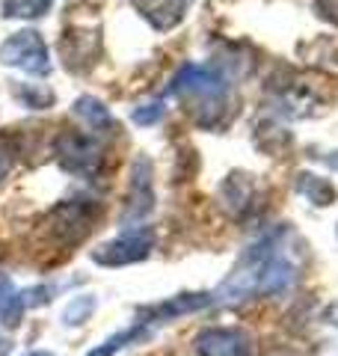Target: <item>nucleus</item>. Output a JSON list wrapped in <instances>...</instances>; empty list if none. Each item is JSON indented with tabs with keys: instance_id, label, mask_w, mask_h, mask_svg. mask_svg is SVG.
I'll list each match as a JSON object with an SVG mask.
<instances>
[{
	"instance_id": "nucleus-1",
	"label": "nucleus",
	"mask_w": 338,
	"mask_h": 356,
	"mask_svg": "<svg viewBox=\"0 0 338 356\" xmlns=\"http://www.w3.org/2000/svg\"><path fill=\"white\" fill-rule=\"evenodd\" d=\"M297 280V267L291 264L279 243V235H267L252 243L225 282L214 291V303H238L250 297H273L285 294Z\"/></svg>"
},
{
	"instance_id": "nucleus-2",
	"label": "nucleus",
	"mask_w": 338,
	"mask_h": 356,
	"mask_svg": "<svg viewBox=\"0 0 338 356\" xmlns=\"http://www.w3.org/2000/svg\"><path fill=\"white\" fill-rule=\"evenodd\" d=\"M169 92L187 107V113L193 116L202 128L223 125L225 107H229V81H225L223 72L190 63L175 74Z\"/></svg>"
},
{
	"instance_id": "nucleus-3",
	"label": "nucleus",
	"mask_w": 338,
	"mask_h": 356,
	"mask_svg": "<svg viewBox=\"0 0 338 356\" xmlns=\"http://www.w3.org/2000/svg\"><path fill=\"white\" fill-rule=\"evenodd\" d=\"M56 163L72 175H95L104 163V146L95 134L65 131L56 137Z\"/></svg>"
},
{
	"instance_id": "nucleus-4",
	"label": "nucleus",
	"mask_w": 338,
	"mask_h": 356,
	"mask_svg": "<svg viewBox=\"0 0 338 356\" xmlns=\"http://www.w3.org/2000/svg\"><path fill=\"white\" fill-rule=\"evenodd\" d=\"M0 63L21 69L33 77H45L51 72V54L42 33L36 30H18L3 44H0Z\"/></svg>"
},
{
	"instance_id": "nucleus-5",
	"label": "nucleus",
	"mask_w": 338,
	"mask_h": 356,
	"mask_svg": "<svg viewBox=\"0 0 338 356\" xmlns=\"http://www.w3.org/2000/svg\"><path fill=\"white\" fill-rule=\"evenodd\" d=\"M152 247H154V226H134L122 232L119 238L92 250V261L101 267H128L149 259Z\"/></svg>"
},
{
	"instance_id": "nucleus-6",
	"label": "nucleus",
	"mask_w": 338,
	"mask_h": 356,
	"mask_svg": "<svg viewBox=\"0 0 338 356\" xmlns=\"http://www.w3.org/2000/svg\"><path fill=\"white\" fill-rule=\"evenodd\" d=\"M154 211V191H152V161L140 154L131 163V181H128V205L122 211V226H137Z\"/></svg>"
},
{
	"instance_id": "nucleus-7",
	"label": "nucleus",
	"mask_w": 338,
	"mask_h": 356,
	"mask_svg": "<svg viewBox=\"0 0 338 356\" xmlns=\"http://www.w3.org/2000/svg\"><path fill=\"white\" fill-rule=\"evenodd\" d=\"M92 220H95V211L86 202H74L72 199V202H63L60 208L51 211L48 226H51V235L60 243H77L89 235Z\"/></svg>"
},
{
	"instance_id": "nucleus-8",
	"label": "nucleus",
	"mask_w": 338,
	"mask_h": 356,
	"mask_svg": "<svg viewBox=\"0 0 338 356\" xmlns=\"http://www.w3.org/2000/svg\"><path fill=\"white\" fill-rule=\"evenodd\" d=\"M199 356H252L250 332L234 327H208L196 336Z\"/></svg>"
},
{
	"instance_id": "nucleus-9",
	"label": "nucleus",
	"mask_w": 338,
	"mask_h": 356,
	"mask_svg": "<svg viewBox=\"0 0 338 356\" xmlns=\"http://www.w3.org/2000/svg\"><path fill=\"white\" fill-rule=\"evenodd\" d=\"M279 110L291 119H306V116H318L323 110V95L318 86H312L306 77H294L279 89L276 95Z\"/></svg>"
},
{
	"instance_id": "nucleus-10",
	"label": "nucleus",
	"mask_w": 338,
	"mask_h": 356,
	"mask_svg": "<svg viewBox=\"0 0 338 356\" xmlns=\"http://www.w3.org/2000/svg\"><path fill=\"white\" fill-rule=\"evenodd\" d=\"M214 303V294L208 291H199V294H178V297H169L163 303H154V306H143L137 309V321L143 324H166V321H175L182 315H190V312H199Z\"/></svg>"
},
{
	"instance_id": "nucleus-11",
	"label": "nucleus",
	"mask_w": 338,
	"mask_h": 356,
	"mask_svg": "<svg viewBox=\"0 0 338 356\" xmlns=\"http://www.w3.org/2000/svg\"><path fill=\"white\" fill-rule=\"evenodd\" d=\"M60 51H63V63L65 69L72 72H86L89 65L98 60L101 54V39H98V30H83V27H72L65 30V36L60 42Z\"/></svg>"
},
{
	"instance_id": "nucleus-12",
	"label": "nucleus",
	"mask_w": 338,
	"mask_h": 356,
	"mask_svg": "<svg viewBox=\"0 0 338 356\" xmlns=\"http://www.w3.org/2000/svg\"><path fill=\"white\" fill-rule=\"evenodd\" d=\"M131 6L149 21L157 33H169L182 24L187 13V0H131Z\"/></svg>"
},
{
	"instance_id": "nucleus-13",
	"label": "nucleus",
	"mask_w": 338,
	"mask_h": 356,
	"mask_svg": "<svg viewBox=\"0 0 338 356\" xmlns=\"http://www.w3.org/2000/svg\"><path fill=\"white\" fill-rule=\"evenodd\" d=\"M252 196H255V178L246 172H232L220 184V202L225 208V214L232 217H243L252 205Z\"/></svg>"
},
{
	"instance_id": "nucleus-14",
	"label": "nucleus",
	"mask_w": 338,
	"mask_h": 356,
	"mask_svg": "<svg viewBox=\"0 0 338 356\" xmlns=\"http://www.w3.org/2000/svg\"><path fill=\"white\" fill-rule=\"evenodd\" d=\"M24 291H18V285L6 273H0V324L15 330L24 321Z\"/></svg>"
},
{
	"instance_id": "nucleus-15",
	"label": "nucleus",
	"mask_w": 338,
	"mask_h": 356,
	"mask_svg": "<svg viewBox=\"0 0 338 356\" xmlns=\"http://www.w3.org/2000/svg\"><path fill=\"white\" fill-rule=\"evenodd\" d=\"M72 110H74V116L81 119L92 134H104V131L113 128V116H110L107 104L101 102V98H95V95H81L74 102Z\"/></svg>"
},
{
	"instance_id": "nucleus-16",
	"label": "nucleus",
	"mask_w": 338,
	"mask_h": 356,
	"mask_svg": "<svg viewBox=\"0 0 338 356\" xmlns=\"http://www.w3.org/2000/svg\"><path fill=\"white\" fill-rule=\"evenodd\" d=\"M300 51H303V57L309 60V65L338 77V39L335 36H321L309 44H303Z\"/></svg>"
},
{
	"instance_id": "nucleus-17",
	"label": "nucleus",
	"mask_w": 338,
	"mask_h": 356,
	"mask_svg": "<svg viewBox=\"0 0 338 356\" xmlns=\"http://www.w3.org/2000/svg\"><path fill=\"white\" fill-rule=\"evenodd\" d=\"M294 191L300 196H306L312 205L326 208L335 202V187L326 181L321 175H312V172H297V181H294Z\"/></svg>"
},
{
	"instance_id": "nucleus-18",
	"label": "nucleus",
	"mask_w": 338,
	"mask_h": 356,
	"mask_svg": "<svg viewBox=\"0 0 338 356\" xmlns=\"http://www.w3.org/2000/svg\"><path fill=\"white\" fill-rule=\"evenodd\" d=\"M149 336H152V327L143 324V321H134L131 327H125L122 332H116V336H110L104 344H101V348L89 350L86 356H116L122 348H128V344H137V341L149 339Z\"/></svg>"
},
{
	"instance_id": "nucleus-19",
	"label": "nucleus",
	"mask_w": 338,
	"mask_h": 356,
	"mask_svg": "<svg viewBox=\"0 0 338 356\" xmlns=\"http://www.w3.org/2000/svg\"><path fill=\"white\" fill-rule=\"evenodd\" d=\"M15 95L24 102V107L30 110H45L54 104V92L45 83H18L15 86Z\"/></svg>"
},
{
	"instance_id": "nucleus-20",
	"label": "nucleus",
	"mask_w": 338,
	"mask_h": 356,
	"mask_svg": "<svg viewBox=\"0 0 338 356\" xmlns=\"http://www.w3.org/2000/svg\"><path fill=\"white\" fill-rule=\"evenodd\" d=\"M51 9V0H3L6 18H42Z\"/></svg>"
},
{
	"instance_id": "nucleus-21",
	"label": "nucleus",
	"mask_w": 338,
	"mask_h": 356,
	"mask_svg": "<svg viewBox=\"0 0 338 356\" xmlns=\"http://www.w3.org/2000/svg\"><path fill=\"white\" fill-rule=\"evenodd\" d=\"M95 312V297H74L69 306H65L63 312V321H65V327H77V324H83V321L89 318Z\"/></svg>"
},
{
	"instance_id": "nucleus-22",
	"label": "nucleus",
	"mask_w": 338,
	"mask_h": 356,
	"mask_svg": "<svg viewBox=\"0 0 338 356\" xmlns=\"http://www.w3.org/2000/svg\"><path fill=\"white\" fill-rule=\"evenodd\" d=\"M163 113H166V107L161 104V102H154V104H143V107H137L131 113V119L137 122V125H154V122H161L163 119Z\"/></svg>"
},
{
	"instance_id": "nucleus-23",
	"label": "nucleus",
	"mask_w": 338,
	"mask_h": 356,
	"mask_svg": "<svg viewBox=\"0 0 338 356\" xmlns=\"http://www.w3.org/2000/svg\"><path fill=\"white\" fill-rule=\"evenodd\" d=\"M314 6H318V15L332 21V24L338 27V0H314Z\"/></svg>"
},
{
	"instance_id": "nucleus-24",
	"label": "nucleus",
	"mask_w": 338,
	"mask_h": 356,
	"mask_svg": "<svg viewBox=\"0 0 338 356\" xmlns=\"http://www.w3.org/2000/svg\"><path fill=\"white\" fill-rule=\"evenodd\" d=\"M9 170H13V149L0 143V181L9 175Z\"/></svg>"
},
{
	"instance_id": "nucleus-25",
	"label": "nucleus",
	"mask_w": 338,
	"mask_h": 356,
	"mask_svg": "<svg viewBox=\"0 0 338 356\" xmlns=\"http://www.w3.org/2000/svg\"><path fill=\"white\" fill-rule=\"evenodd\" d=\"M326 321H330V324H335V327H338V303L326 309Z\"/></svg>"
},
{
	"instance_id": "nucleus-26",
	"label": "nucleus",
	"mask_w": 338,
	"mask_h": 356,
	"mask_svg": "<svg viewBox=\"0 0 338 356\" xmlns=\"http://www.w3.org/2000/svg\"><path fill=\"white\" fill-rule=\"evenodd\" d=\"M323 161H326V166H332V170H338V152L323 154Z\"/></svg>"
},
{
	"instance_id": "nucleus-27",
	"label": "nucleus",
	"mask_w": 338,
	"mask_h": 356,
	"mask_svg": "<svg viewBox=\"0 0 338 356\" xmlns=\"http://www.w3.org/2000/svg\"><path fill=\"white\" fill-rule=\"evenodd\" d=\"M27 356H51V353H42V350H36V353H27Z\"/></svg>"
}]
</instances>
